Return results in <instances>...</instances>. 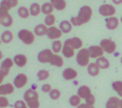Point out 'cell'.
Masks as SVG:
<instances>
[{"mask_svg": "<svg viewBox=\"0 0 122 108\" xmlns=\"http://www.w3.org/2000/svg\"><path fill=\"white\" fill-rule=\"evenodd\" d=\"M17 38L21 41L25 45H31L36 41V35L32 31L28 29H21L17 33Z\"/></svg>", "mask_w": 122, "mask_h": 108, "instance_id": "obj_1", "label": "cell"}, {"mask_svg": "<svg viewBox=\"0 0 122 108\" xmlns=\"http://www.w3.org/2000/svg\"><path fill=\"white\" fill-rule=\"evenodd\" d=\"M89 60H90V54H89L88 48H81L76 54V62L78 65L87 66L90 63Z\"/></svg>", "mask_w": 122, "mask_h": 108, "instance_id": "obj_2", "label": "cell"}, {"mask_svg": "<svg viewBox=\"0 0 122 108\" xmlns=\"http://www.w3.org/2000/svg\"><path fill=\"white\" fill-rule=\"evenodd\" d=\"M0 24L5 28H9L13 25V17L6 9L0 6Z\"/></svg>", "mask_w": 122, "mask_h": 108, "instance_id": "obj_3", "label": "cell"}, {"mask_svg": "<svg viewBox=\"0 0 122 108\" xmlns=\"http://www.w3.org/2000/svg\"><path fill=\"white\" fill-rule=\"evenodd\" d=\"M77 17L80 19V21L82 23V25L86 23H88L92 17V9L89 5H82L78 11Z\"/></svg>", "mask_w": 122, "mask_h": 108, "instance_id": "obj_4", "label": "cell"}, {"mask_svg": "<svg viewBox=\"0 0 122 108\" xmlns=\"http://www.w3.org/2000/svg\"><path fill=\"white\" fill-rule=\"evenodd\" d=\"M100 46L103 48L104 53H106V54L115 53V50H116V48H117L116 43L112 40H110V39H103V40L100 42Z\"/></svg>", "mask_w": 122, "mask_h": 108, "instance_id": "obj_5", "label": "cell"}, {"mask_svg": "<svg viewBox=\"0 0 122 108\" xmlns=\"http://www.w3.org/2000/svg\"><path fill=\"white\" fill-rule=\"evenodd\" d=\"M99 13L102 15V16L105 17H112L116 14V8L112 4H102L99 8Z\"/></svg>", "mask_w": 122, "mask_h": 108, "instance_id": "obj_6", "label": "cell"}, {"mask_svg": "<svg viewBox=\"0 0 122 108\" xmlns=\"http://www.w3.org/2000/svg\"><path fill=\"white\" fill-rule=\"evenodd\" d=\"M28 83V76L25 74V73H20V74L16 75L13 80V85L16 89H21L24 88Z\"/></svg>", "mask_w": 122, "mask_h": 108, "instance_id": "obj_7", "label": "cell"}, {"mask_svg": "<svg viewBox=\"0 0 122 108\" xmlns=\"http://www.w3.org/2000/svg\"><path fill=\"white\" fill-rule=\"evenodd\" d=\"M53 55H54V53L51 51V49H49V48L43 49V50H41L38 54V61L40 63H49L51 58Z\"/></svg>", "mask_w": 122, "mask_h": 108, "instance_id": "obj_8", "label": "cell"}, {"mask_svg": "<svg viewBox=\"0 0 122 108\" xmlns=\"http://www.w3.org/2000/svg\"><path fill=\"white\" fill-rule=\"evenodd\" d=\"M13 65H14V61H13V59H11V58H5V59H3L2 62H1L0 71H1L6 77L9 75V73H10L11 69L13 68Z\"/></svg>", "mask_w": 122, "mask_h": 108, "instance_id": "obj_9", "label": "cell"}, {"mask_svg": "<svg viewBox=\"0 0 122 108\" xmlns=\"http://www.w3.org/2000/svg\"><path fill=\"white\" fill-rule=\"evenodd\" d=\"M62 31L59 29V27H56V26H51V27H48V30H47V34L49 40H59V39L62 36Z\"/></svg>", "mask_w": 122, "mask_h": 108, "instance_id": "obj_10", "label": "cell"}, {"mask_svg": "<svg viewBox=\"0 0 122 108\" xmlns=\"http://www.w3.org/2000/svg\"><path fill=\"white\" fill-rule=\"evenodd\" d=\"M88 50L90 54V58H93V59H97L104 55V50L100 45H92L88 48Z\"/></svg>", "mask_w": 122, "mask_h": 108, "instance_id": "obj_11", "label": "cell"}, {"mask_svg": "<svg viewBox=\"0 0 122 108\" xmlns=\"http://www.w3.org/2000/svg\"><path fill=\"white\" fill-rule=\"evenodd\" d=\"M64 44L71 46L73 49H81L82 47V41L80 40L77 36H74V38H70L67 40L64 41Z\"/></svg>", "mask_w": 122, "mask_h": 108, "instance_id": "obj_12", "label": "cell"}, {"mask_svg": "<svg viewBox=\"0 0 122 108\" xmlns=\"http://www.w3.org/2000/svg\"><path fill=\"white\" fill-rule=\"evenodd\" d=\"M15 91V87L13 83H1L0 85V95H10Z\"/></svg>", "mask_w": 122, "mask_h": 108, "instance_id": "obj_13", "label": "cell"}, {"mask_svg": "<svg viewBox=\"0 0 122 108\" xmlns=\"http://www.w3.org/2000/svg\"><path fill=\"white\" fill-rule=\"evenodd\" d=\"M13 61H14V65H17L18 68H24L28 62V58L24 54H17L14 56Z\"/></svg>", "mask_w": 122, "mask_h": 108, "instance_id": "obj_14", "label": "cell"}, {"mask_svg": "<svg viewBox=\"0 0 122 108\" xmlns=\"http://www.w3.org/2000/svg\"><path fill=\"white\" fill-rule=\"evenodd\" d=\"M77 75H78L77 71L74 70L73 68H66L62 72V77L65 80H73V79H75L77 77Z\"/></svg>", "mask_w": 122, "mask_h": 108, "instance_id": "obj_15", "label": "cell"}, {"mask_svg": "<svg viewBox=\"0 0 122 108\" xmlns=\"http://www.w3.org/2000/svg\"><path fill=\"white\" fill-rule=\"evenodd\" d=\"M47 30H48V27L45 24H39L34 27L33 33L36 36H44L47 34Z\"/></svg>", "mask_w": 122, "mask_h": 108, "instance_id": "obj_16", "label": "cell"}, {"mask_svg": "<svg viewBox=\"0 0 122 108\" xmlns=\"http://www.w3.org/2000/svg\"><path fill=\"white\" fill-rule=\"evenodd\" d=\"M105 23H106V28H107L108 30H115L116 28H118V26H119V19L115 16L107 17Z\"/></svg>", "mask_w": 122, "mask_h": 108, "instance_id": "obj_17", "label": "cell"}, {"mask_svg": "<svg viewBox=\"0 0 122 108\" xmlns=\"http://www.w3.org/2000/svg\"><path fill=\"white\" fill-rule=\"evenodd\" d=\"M49 64H51L54 66H57V68H61L64 64V61H63V58L61 57L59 54H54L51 58Z\"/></svg>", "mask_w": 122, "mask_h": 108, "instance_id": "obj_18", "label": "cell"}, {"mask_svg": "<svg viewBox=\"0 0 122 108\" xmlns=\"http://www.w3.org/2000/svg\"><path fill=\"white\" fill-rule=\"evenodd\" d=\"M100 70L101 69L99 68V65H97L95 62H91V63H89L88 65H87V71H88V74L90 75V76H97V75L100 74Z\"/></svg>", "mask_w": 122, "mask_h": 108, "instance_id": "obj_19", "label": "cell"}, {"mask_svg": "<svg viewBox=\"0 0 122 108\" xmlns=\"http://www.w3.org/2000/svg\"><path fill=\"white\" fill-rule=\"evenodd\" d=\"M24 100L25 102L30 100H39V93L33 89H28L24 93Z\"/></svg>", "mask_w": 122, "mask_h": 108, "instance_id": "obj_20", "label": "cell"}, {"mask_svg": "<svg viewBox=\"0 0 122 108\" xmlns=\"http://www.w3.org/2000/svg\"><path fill=\"white\" fill-rule=\"evenodd\" d=\"M90 94H91V89L88 86H80L77 90V95L80 98H84V100L86 98H88Z\"/></svg>", "mask_w": 122, "mask_h": 108, "instance_id": "obj_21", "label": "cell"}, {"mask_svg": "<svg viewBox=\"0 0 122 108\" xmlns=\"http://www.w3.org/2000/svg\"><path fill=\"white\" fill-rule=\"evenodd\" d=\"M0 38H1L2 43H4V44H10V43L13 41V39H14V34H13L12 31L5 30V31L2 32V34H1Z\"/></svg>", "mask_w": 122, "mask_h": 108, "instance_id": "obj_22", "label": "cell"}, {"mask_svg": "<svg viewBox=\"0 0 122 108\" xmlns=\"http://www.w3.org/2000/svg\"><path fill=\"white\" fill-rule=\"evenodd\" d=\"M17 4H18V0H1V2H0V6L6 9L8 11L15 8Z\"/></svg>", "mask_w": 122, "mask_h": 108, "instance_id": "obj_23", "label": "cell"}, {"mask_svg": "<svg viewBox=\"0 0 122 108\" xmlns=\"http://www.w3.org/2000/svg\"><path fill=\"white\" fill-rule=\"evenodd\" d=\"M29 11H30V16H38L42 11H41V4L38 2H33V3L30 4L29 6Z\"/></svg>", "mask_w": 122, "mask_h": 108, "instance_id": "obj_24", "label": "cell"}, {"mask_svg": "<svg viewBox=\"0 0 122 108\" xmlns=\"http://www.w3.org/2000/svg\"><path fill=\"white\" fill-rule=\"evenodd\" d=\"M72 27L73 25L70 20H62L59 24V29L62 31V33H70L72 31Z\"/></svg>", "mask_w": 122, "mask_h": 108, "instance_id": "obj_25", "label": "cell"}, {"mask_svg": "<svg viewBox=\"0 0 122 108\" xmlns=\"http://www.w3.org/2000/svg\"><path fill=\"white\" fill-rule=\"evenodd\" d=\"M61 53H62L63 57L72 58V57H74V55H75V49H73L71 46H69V45L63 43V47H62V51H61Z\"/></svg>", "mask_w": 122, "mask_h": 108, "instance_id": "obj_26", "label": "cell"}, {"mask_svg": "<svg viewBox=\"0 0 122 108\" xmlns=\"http://www.w3.org/2000/svg\"><path fill=\"white\" fill-rule=\"evenodd\" d=\"M106 108H120V100L116 96H112L106 102Z\"/></svg>", "mask_w": 122, "mask_h": 108, "instance_id": "obj_27", "label": "cell"}, {"mask_svg": "<svg viewBox=\"0 0 122 108\" xmlns=\"http://www.w3.org/2000/svg\"><path fill=\"white\" fill-rule=\"evenodd\" d=\"M51 3L53 4L54 9L57 11H63L66 8V1L65 0H51Z\"/></svg>", "mask_w": 122, "mask_h": 108, "instance_id": "obj_28", "label": "cell"}, {"mask_svg": "<svg viewBox=\"0 0 122 108\" xmlns=\"http://www.w3.org/2000/svg\"><path fill=\"white\" fill-rule=\"evenodd\" d=\"M54 10H55V9H54L53 4L51 3V1L44 2V3L41 5V11H42L43 14H45V16H46V15H49V14H53Z\"/></svg>", "mask_w": 122, "mask_h": 108, "instance_id": "obj_29", "label": "cell"}, {"mask_svg": "<svg viewBox=\"0 0 122 108\" xmlns=\"http://www.w3.org/2000/svg\"><path fill=\"white\" fill-rule=\"evenodd\" d=\"M95 63L99 65L100 69H103V70H106V69L109 68V61H108L107 58L103 57V56L97 58V59L95 60Z\"/></svg>", "mask_w": 122, "mask_h": 108, "instance_id": "obj_30", "label": "cell"}, {"mask_svg": "<svg viewBox=\"0 0 122 108\" xmlns=\"http://www.w3.org/2000/svg\"><path fill=\"white\" fill-rule=\"evenodd\" d=\"M62 47H63V44L60 40H55L53 43H51V51L54 54H59L62 51Z\"/></svg>", "mask_w": 122, "mask_h": 108, "instance_id": "obj_31", "label": "cell"}, {"mask_svg": "<svg viewBox=\"0 0 122 108\" xmlns=\"http://www.w3.org/2000/svg\"><path fill=\"white\" fill-rule=\"evenodd\" d=\"M17 14L20 18H24V19H27L28 17L30 16V11H29V8H26V6H19L17 9Z\"/></svg>", "mask_w": 122, "mask_h": 108, "instance_id": "obj_32", "label": "cell"}, {"mask_svg": "<svg viewBox=\"0 0 122 108\" xmlns=\"http://www.w3.org/2000/svg\"><path fill=\"white\" fill-rule=\"evenodd\" d=\"M36 76H38L39 80L44 81V80H46V79L49 78V71L48 70H45V69H42V70H40L38 72Z\"/></svg>", "mask_w": 122, "mask_h": 108, "instance_id": "obj_33", "label": "cell"}, {"mask_svg": "<svg viewBox=\"0 0 122 108\" xmlns=\"http://www.w3.org/2000/svg\"><path fill=\"white\" fill-rule=\"evenodd\" d=\"M56 23V16L54 14H49L46 15L44 18V24L47 26V27H51V26H55Z\"/></svg>", "mask_w": 122, "mask_h": 108, "instance_id": "obj_34", "label": "cell"}, {"mask_svg": "<svg viewBox=\"0 0 122 108\" xmlns=\"http://www.w3.org/2000/svg\"><path fill=\"white\" fill-rule=\"evenodd\" d=\"M69 102H70V105H71V106L77 107L81 104V98H80L77 94H74V95H72L71 98H70Z\"/></svg>", "mask_w": 122, "mask_h": 108, "instance_id": "obj_35", "label": "cell"}, {"mask_svg": "<svg viewBox=\"0 0 122 108\" xmlns=\"http://www.w3.org/2000/svg\"><path fill=\"white\" fill-rule=\"evenodd\" d=\"M112 89L117 92V94L122 98V81L121 80L114 81V83H112Z\"/></svg>", "mask_w": 122, "mask_h": 108, "instance_id": "obj_36", "label": "cell"}, {"mask_svg": "<svg viewBox=\"0 0 122 108\" xmlns=\"http://www.w3.org/2000/svg\"><path fill=\"white\" fill-rule=\"evenodd\" d=\"M60 96H61V92L58 89H51V91L49 92V98L54 101L59 100Z\"/></svg>", "mask_w": 122, "mask_h": 108, "instance_id": "obj_37", "label": "cell"}, {"mask_svg": "<svg viewBox=\"0 0 122 108\" xmlns=\"http://www.w3.org/2000/svg\"><path fill=\"white\" fill-rule=\"evenodd\" d=\"M27 106L29 108H39L40 107V101L39 100H30L26 102Z\"/></svg>", "mask_w": 122, "mask_h": 108, "instance_id": "obj_38", "label": "cell"}, {"mask_svg": "<svg viewBox=\"0 0 122 108\" xmlns=\"http://www.w3.org/2000/svg\"><path fill=\"white\" fill-rule=\"evenodd\" d=\"M10 104L8 98L3 95H0V108H6Z\"/></svg>", "mask_w": 122, "mask_h": 108, "instance_id": "obj_39", "label": "cell"}, {"mask_svg": "<svg viewBox=\"0 0 122 108\" xmlns=\"http://www.w3.org/2000/svg\"><path fill=\"white\" fill-rule=\"evenodd\" d=\"M85 102H86V104H88V105H94V103H95V96L93 95L92 93L90 94V95L88 96V98H85Z\"/></svg>", "mask_w": 122, "mask_h": 108, "instance_id": "obj_40", "label": "cell"}, {"mask_svg": "<svg viewBox=\"0 0 122 108\" xmlns=\"http://www.w3.org/2000/svg\"><path fill=\"white\" fill-rule=\"evenodd\" d=\"M25 106H27V104H26V102L24 100H18L15 102L14 104V108H24Z\"/></svg>", "mask_w": 122, "mask_h": 108, "instance_id": "obj_41", "label": "cell"}, {"mask_svg": "<svg viewBox=\"0 0 122 108\" xmlns=\"http://www.w3.org/2000/svg\"><path fill=\"white\" fill-rule=\"evenodd\" d=\"M41 89H42V91L44 92V93H49L53 88H51V86L49 85V83H44V85H42Z\"/></svg>", "mask_w": 122, "mask_h": 108, "instance_id": "obj_42", "label": "cell"}, {"mask_svg": "<svg viewBox=\"0 0 122 108\" xmlns=\"http://www.w3.org/2000/svg\"><path fill=\"white\" fill-rule=\"evenodd\" d=\"M76 108H94V106H92V105H88V104H80L79 106H77Z\"/></svg>", "mask_w": 122, "mask_h": 108, "instance_id": "obj_43", "label": "cell"}, {"mask_svg": "<svg viewBox=\"0 0 122 108\" xmlns=\"http://www.w3.org/2000/svg\"><path fill=\"white\" fill-rule=\"evenodd\" d=\"M4 78H5V75L3 74V73L0 71V85H1L2 83H3V80H4Z\"/></svg>", "mask_w": 122, "mask_h": 108, "instance_id": "obj_44", "label": "cell"}, {"mask_svg": "<svg viewBox=\"0 0 122 108\" xmlns=\"http://www.w3.org/2000/svg\"><path fill=\"white\" fill-rule=\"evenodd\" d=\"M115 4H121L122 3V0H112Z\"/></svg>", "mask_w": 122, "mask_h": 108, "instance_id": "obj_45", "label": "cell"}, {"mask_svg": "<svg viewBox=\"0 0 122 108\" xmlns=\"http://www.w3.org/2000/svg\"><path fill=\"white\" fill-rule=\"evenodd\" d=\"M2 58H3V54H2V51L0 50V61L2 60Z\"/></svg>", "mask_w": 122, "mask_h": 108, "instance_id": "obj_46", "label": "cell"}, {"mask_svg": "<svg viewBox=\"0 0 122 108\" xmlns=\"http://www.w3.org/2000/svg\"><path fill=\"white\" fill-rule=\"evenodd\" d=\"M120 108H122V100H120Z\"/></svg>", "mask_w": 122, "mask_h": 108, "instance_id": "obj_47", "label": "cell"}, {"mask_svg": "<svg viewBox=\"0 0 122 108\" xmlns=\"http://www.w3.org/2000/svg\"><path fill=\"white\" fill-rule=\"evenodd\" d=\"M2 44V41H1V38H0V45Z\"/></svg>", "mask_w": 122, "mask_h": 108, "instance_id": "obj_48", "label": "cell"}, {"mask_svg": "<svg viewBox=\"0 0 122 108\" xmlns=\"http://www.w3.org/2000/svg\"><path fill=\"white\" fill-rule=\"evenodd\" d=\"M120 20H121V23H122V16H121V18H120Z\"/></svg>", "mask_w": 122, "mask_h": 108, "instance_id": "obj_49", "label": "cell"}, {"mask_svg": "<svg viewBox=\"0 0 122 108\" xmlns=\"http://www.w3.org/2000/svg\"><path fill=\"white\" fill-rule=\"evenodd\" d=\"M24 108H29V107H28V106H25V107H24Z\"/></svg>", "mask_w": 122, "mask_h": 108, "instance_id": "obj_50", "label": "cell"}, {"mask_svg": "<svg viewBox=\"0 0 122 108\" xmlns=\"http://www.w3.org/2000/svg\"><path fill=\"white\" fill-rule=\"evenodd\" d=\"M120 61H121V63H122V57H121V59H120Z\"/></svg>", "mask_w": 122, "mask_h": 108, "instance_id": "obj_51", "label": "cell"}, {"mask_svg": "<svg viewBox=\"0 0 122 108\" xmlns=\"http://www.w3.org/2000/svg\"><path fill=\"white\" fill-rule=\"evenodd\" d=\"M0 26H1V24H0Z\"/></svg>", "mask_w": 122, "mask_h": 108, "instance_id": "obj_52", "label": "cell"}]
</instances>
